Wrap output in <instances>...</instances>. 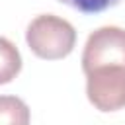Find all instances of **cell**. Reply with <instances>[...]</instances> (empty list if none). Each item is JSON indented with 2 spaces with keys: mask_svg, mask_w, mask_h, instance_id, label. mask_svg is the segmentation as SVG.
I'll return each mask as SVG.
<instances>
[{
  "mask_svg": "<svg viewBox=\"0 0 125 125\" xmlns=\"http://www.w3.org/2000/svg\"><path fill=\"white\" fill-rule=\"evenodd\" d=\"M59 2L82 14H100L117 6L121 0H59Z\"/></svg>",
  "mask_w": 125,
  "mask_h": 125,
  "instance_id": "8992f818",
  "label": "cell"
},
{
  "mask_svg": "<svg viewBox=\"0 0 125 125\" xmlns=\"http://www.w3.org/2000/svg\"><path fill=\"white\" fill-rule=\"evenodd\" d=\"M25 41L35 57L43 61H59L72 53L76 45V29L64 18L41 14L29 21Z\"/></svg>",
  "mask_w": 125,
  "mask_h": 125,
  "instance_id": "6da1fadb",
  "label": "cell"
},
{
  "mask_svg": "<svg viewBox=\"0 0 125 125\" xmlns=\"http://www.w3.org/2000/svg\"><path fill=\"white\" fill-rule=\"evenodd\" d=\"M31 111L18 96H0V125H29Z\"/></svg>",
  "mask_w": 125,
  "mask_h": 125,
  "instance_id": "277c9868",
  "label": "cell"
},
{
  "mask_svg": "<svg viewBox=\"0 0 125 125\" xmlns=\"http://www.w3.org/2000/svg\"><path fill=\"white\" fill-rule=\"evenodd\" d=\"M86 96L100 111L125 107V66H100L86 72Z\"/></svg>",
  "mask_w": 125,
  "mask_h": 125,
  "instance_id": "3957f363",
  "label": "cell"
},
{
  "mask_svg": "<svg viewBox=\"0 0 125 125\" xmlns=\"http://www.w3.org/2000/svg\"><path fill=\"white\" fill-rule=\"evenodd\" d=\"M21 70V55L18 47L0 35V84L12 82Z\"/></svg>",
  "mask_w": 125,
  "mask_h": 125,
  "instance_id": "5b68a950",
  "label": "cell"
},
{
  "mask_svg": "<svg viewBox=\"0 0 125 125\" xmlns=\"http://www.w3.org/2000/svg\"><path fill=\"white\" fill-rule=\"evenodd\" d=\"M100 66H125V29L104 25L92 31L82 51L84 74Z\"/></svg>",
  "mask_w": 125,
  "mask_h": 125,
  "instance_id": "7a4b0ae2",
  "label": "cell"
}]
</instances>
